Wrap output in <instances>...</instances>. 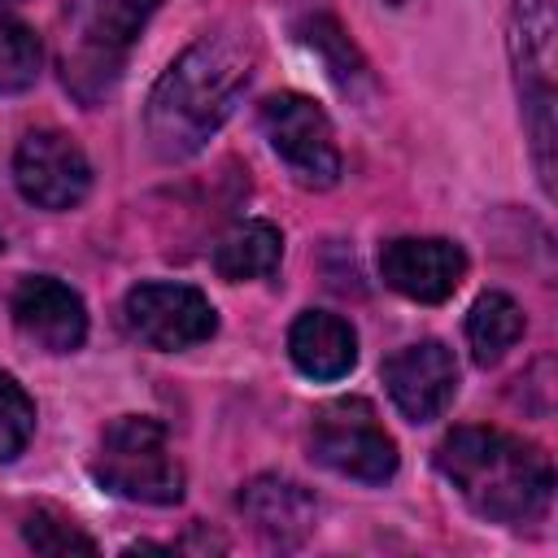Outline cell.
Instances as JSON below:
<instances>
[{"label": "cell", "mask_w": 558, "mask_h": 558, "mask_svg": "<svg viewBox=\"0 0 558 558\" xmlns=\"http://www.w3.org/2000/svg\"><path fill=\"white\" fill-rule=\"evenodd\" d=\"M157 4L161 0H70L61 17L57 70L78 105L92 109L118 87L126 57Z\"/></svg>", "instance_id": "3"}, {"label": "cell", "mask_w": 558, "mask_h": 558, "mask_svg": "<svg viewBox=\"0 0 558 558\" xmlns=\"http://www.w3.org/2000/svg\"><path fill=\"white\" fill-rule=\"evenodd\" d=\"M9 4H17V0H0V9H9Z\"/></svg>", "instance_id": "21"}, {"label": "cell", "mask_w": 558, "mask_h": 558, "mask_svg": "<svg viewBox=\"0 0 558 558\" xmlns=\"http://www.w3.org/2000/svg\"><path fill=\"white\" fill-rule=\"evenodd\" d=\"M392 4H397V0H392Z\"/></svg>", "instance_id": "23"}, {"label": "cell", "mask_w": 558, "mask_h": 558, "mask_svg": "<svg viewBox=\"0 0 558 558\" xmlns=\"http://www.w3.org/2000/svg\"><path fill=\"white\" fill-rule=\"evenodd\" d=\"M436 471L488 523H532L554 497V466L541 445L501 427H453L436 445Z\"/></svg>", "instance_id": "2"}, {"label": "cell", "mask_w": 558, "mask_h": 558, "mask_svg": "<svg viewBox=\"0 0 558 558\" xmlns=\"http://www.w3.org/2000/svg\"><path fill=\"white\" fill-rule=\"evenodd\" d=\"M0 253H4V235H0Z\"/></svg>", "instance_id": "22"}, {"label": "cell", "mask_w": 558, "mask_h": 558, "mask_svg": "<svg viewBox=\"0 0 558 558\" xmlns=\"http://www.w3.org/2000/svg\"><path fill=\"white\" fill-rule=\"evenodd\" d=\"M9 314L17 323V331L39 344L44 353H74L83 340H87V310H83V296L52 279V275H26L17 288H13V301H9Z\"/></svg>", "instance_id": "12"}, {"label": "cell", "mask_w": 558, "mask_h": 558, "mask_svg": "<svg viewBox=\"0 0 558 558\" xmlns=\"http://www.w3.org/2000/svg\"><path fill=\"white\" fill-rule=\"evenodd\" d=\"M257 122H262V135L270 140L275 157L292 170L296 183L331 187L340 179V148H336V135H331V122L310 96L279 92L262 105Z\"/></svg>", "instance_id": "7"}, {"label": "cell", "mask_w": 558, "mask_h": 558, "mask_svg": "<svg viewBox=\"0 0 558 558\" xmlns=\"http://www.w3.org/2000/svg\"><path fill=\"white\" fill-rule=\"evenodd\" d=\"M22 536L35 554H96V541L52 506H35L22 523Z\"/></svg>", "instance_id": "19"}, {"label": "cell", "mask_w": 558, "mask_h": 558, "mask_svg": "<svg viewBox=\"0 0 558 558\" xmlns=\"http://www.w3.org/2000/svg\"><path fill=\"white\" fill-rule=\"evenodd\" d=\"M523 336V310L506 292H484L466 314V344L480 366H493Z\"/></svg>", "instance_id": "17"}, {"label": "cell", "mask_w": 558, "mask_h": 558, "mask_svg": "<svg viewBox=\"0 0 558 558\" xmlns=\"http://www.w3.org/2000/svg\"><path fill=\"white\" fill-rule=\"evenodd\" d=\"M257 39L244 26H214L192 39L170 70L153 83L144 105V135L161 161L196 157L214 131L231 118L235 100L253 83Z\"/></svg>", "instance_id": "1"}, {"label": "cell", "mask_w": 558, "mask_h": 558, "mask_svg": "<svg viewBox=\"0 0 558 558\" xmlns=\"http://www.w3.org/2000/svg\"><path fill=\"white\" fill-rule=\"evenodd\" d=\"M44 65V44L26 22L0 17V96H17L35 87Z\"/></svg>", "instance_id": "18"}, {"label": "cell", "mask_w": 558, "mask_h": 558, "mask_svg": "<svg viewBox=\"0 0 558 558\" xmlns=\"http://www.w3.org/2000/svg\"><path fill=\"white\" fill-rule=\"evenodd\" d=\"M279 257H283V235L275 222L266 218H253V222H240L235 231H227L214 248V270L227 279V283H244V279H266L279 270Z\"/></svg>", "instance_id": "15"}, {"label": "cell", "mask_w": 558, "mask_h": 558, "mask_svg": "<svg viewBox=\"0 0 558 558\" xmlns=\"http://www.w3.org/2000/svg\"><path fill=\"white\" fill-rule=\"evenodd\" d=\"M310 458L362 484H384L397 475V445L362 397L331 401L318 410L314 432H310Z\"/></svg>", "instance_id": "6"}, {"label": "cell", "mask_w": 558, "mask_h": 558, "mask_svg": "<svg viewBox=\"0 0 558 558\" xmlns=\"http://www.w3.org/2000/svg\"><path fill=\"white\" fill-rule=\"evenodd\" d=\"M384 388L410 423H432L458 392V362L440 340H414L384 362Z\"/></svg>", "instance_id": "11"}, {"label": "cell", "mask_w": 558, "mask_h": 558, "mask_svg": "<svg viewBox=\"0 0 558 558\" xmlns=\"http://www.w3.org/2000/svg\"><path fill=\"white\" fill-rule=\"evenodd\" d=\"M379 275L392 292L436 305L458 292L466 275V253L440 235H397L379 248Z\"/></svg>", "instance_id": "10"}, {"label": "cell", "mask_w": 558, "mask_h": 558, "mask_svg": "<svg viewBox=\"0 0 558 558\" xmlns=\"http://www.w3.org/2000/svg\"><path fill=\"white\" fill-rule=\"evenodd\" d=\"M122 314H126L131 336H140L144 344H153L161 353L192 349V344H201L218 331V314H214L209 296L201 288L166 283V279L135 283L126 292Z\"/></svg>", "instance_id": "8"}, {"label": "cell", "mask_w": 558, "mask_h": 558, "mask_svg": "<svg viewBox=\"0 0 558 558\" xmlns=\"http://www.w3.org/2000/svg\"><path fill=\"white\" fill-rule=\"evenodd\" d=\"M92 475L126 501L174 506L183 497V466L170 453L166 427L144 414H122L105 427Z\"/></svg>", "instance_id": "4"}, {"label": "cell", "mask_w": 558, "mask_h": 558, "mask_svg": "<svg viewBox=\"0 0 558 558\" xmlns=\"http://www.w3.org/2000/svg\"><path fill=\"white\" fill-rule=\"evenodd\" d=\"M13 183L39 209H74L92 187V166L65 131H26L13 153Z\"/></svg>", "instance_id": "9"}, {"label": "cell", "mask_w": 558, "mask_h": 558, "mask_svg": "<svg viewBox=\"0 0 558 558\" xmlns=\"http://www.w3.org/2000/svg\"><path fill=\"white\" fill-rule=\"evenodd\" d=\"M288 357L310 379H344L357 362V336L340 314L301 310L288 327Z\"/></svg>", "instance_id": "14"}, {"label": "cell", "mask_w": 558, "mask_h": 558, "mask_svg": "<svg viewBox=\"0 0 558 558\" xmlns=\"http://www.w3.org/2000/svg\"><path fill=\"white\" fill-rule=\"evenodd\" d=\"M510 61L541 187L554 192V4L510 0Z\"/></svg>", "instance_id": "5"}, {"label": "cell", "mask_w": 558, "mask_h": 558, "mask_svg": "<svg viewBox=\"0 0 558 558\" xmlns=\"http://www.w3.org/2000/svg\"><path fill=\"white\" fill-rule=\"evenodd\" d=\"M31 432H35V401L9 371H0V462H13L26 449Z\"/></svg>", "instance_id": "20"}, {"label": "cell", "mask_w": 558, "mask_h": 558, "mask_svg": "<svg viewBox=\"0 0 558 558\" xmlns=\"http://www.w3.org/2000/svg\"><path fill=\"white\" fill-rule=\"evenodd\" d=\"M296 35L301 44L323 61L327 78L344 92V96H357V92H371V70L362 61V52L349 44V35L340 31V22L331 13H310L296 22Z\"/></svg>", "instance_id": "16"}, {"label": "cell", "mask_w": 558, "mask_h": 558, "mask_svg": "<svg viewBox=\"0 0 558 558\" xmlns=\"http://www.w3.org/2000/svg\"><path fill=\"white\" fill-rule=\"evenodd\" d=\"M240 510L244 519L270 541V545H301L310 532H314V519H318V501L305 484L288 480V475H253L244 488H240Z\"/></svg>", "instance_id": "13"}]
</instances>
